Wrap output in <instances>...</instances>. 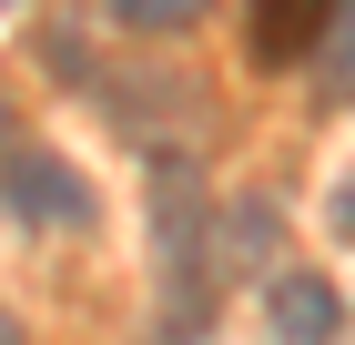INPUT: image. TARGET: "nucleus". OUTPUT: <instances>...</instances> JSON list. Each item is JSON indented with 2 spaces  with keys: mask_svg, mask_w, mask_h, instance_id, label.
<instances>
[{
  "mask_svg": "<svg viewBox=\"0 0 355 345\" xmlns=\"http://www.w3.org/2000/svg\"><path fill=\"white\" fill-rule=\"evenodd\" d=\"M153 254H163V335L153 345H203L214 325V254H203V183L193 162H153Z\"/></svg>",
  "mask_w": 355,
  "mask_h": 345,
  "instance_id": "f257e3e1",
  "label": "nucleus"
},
{
  "mask_svg": "<svg viewBox=\"0 0 355 345\" xmlns=\"http://www.w3.org/2000/svg\"><path fill=\"white\" fill-rule=\"evenodd\" d=\"M0 193H10L21 224H51V234H82V224H92V183L61 153H10V162H0Z\"/></svg>",
  "mask_w": 355,
  "mask_h": 345,
  "instance_id": "f03ea898",
  "label": "nucleus"
},
{
  "mask_svg": "<svg viewBox=\"0 0 355 345\" xmlns=\"http://www.w3.org/2000/svg\"><path fill=\"white\" fill-rule=\"evenodd\" d=\"M264 305H274V335L284 345H335V285L325 274H264Z\"/></svg>",
  "mask_w": 355,
  "mask_h": 345,
  "instance_id": "7ed1b4c3",
  "label": "nucleus"
},
{
  "mask_svg": "<svg viewBox=\"0 0 355 345\" xmlns=\"http://www.w3.org/2000/svg\"><path fill=\"white\" fill-rule=\"evenodd\" d=\"M315 41H325V0H264V10H254V61H264V71L315 61Z\"/></svg>",
  "mask_w": 355,
  "mask_h": 345,
  "instance_id": "20e7f679",
  "label": "nucleus"
},
{
  "mask_svg": "<svg viewBox=\"0 0 355 345\" xmlns=\"http://www.w3.org/2000/svg\"><path fill=\"white\" fill-rule=\"evenodd\" d=\"M325 102H355V0H325V41H315Z\"/></svg>",
  "mask_w": 355,
  "mask_h": 345,
  "instance_id": "39448f33",
  "label": "nucleus"
},
{
  "mask_svg": "<svg viewBox=\"0 0 355 345\" xmlns=\"http://www.w3.org/2000/svg\"><path fill=\"white\" fill-rule=\"evenodd\" d=\"M112 21L122 31H183V21H203V0H112Z\"/></svg>",
  "mask_w": 355,
  "mask_h": 345,
  "instance_id": "423d86ee",
  "label": "nucleus"
},
{
  "mask_svg": "<svg viewBox=\"0 0 355 345\" xmlns=\"http://www.w3.org/2000/svg\"><path fill=\"white\" fill-rule=\"evenodd\" d=\"M335 234H355V183H335Z\"/></svg>",
  "mask_w": 355,
  "mask_h": 345,
  "instance_id": "0eeeda50",
  "label": "nucleus"
},
{
  "mask_svg": "<svg viewBox=\"0 0 355 345\" xmlns=\"http://www.w3.org/2000/svg\"><path fill=\"white\" fill-rule=\"evenodd\" d=\"M0 345H21V325H10V315H0Z\"/></svg>",
  "mask_w": 355,
  "mask_h": 345,
  "instance_id": "6e6552de",
  "label": "nucleus"
}]
</instances>
